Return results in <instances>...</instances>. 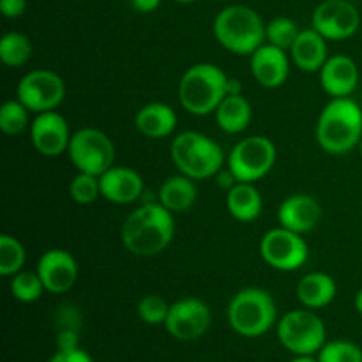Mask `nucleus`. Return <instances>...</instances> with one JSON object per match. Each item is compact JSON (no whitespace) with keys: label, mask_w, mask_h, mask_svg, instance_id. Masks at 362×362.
<instances>
[{"label":"nucleus","mask_w":362,"mask_h":362,"mask_svg":"<svg viewBox=\"0 0 362 362\" xmlns=\"http://www.w3.org/2000/svg\"><path fill=\"white\" fill-rule=\"evenodd\" d=\"M172 214L156 202L131 212L120 230L124 247L136 257H154L165 251L175 233Z\"/></svg>","instance_id":"obj_1"},{"label":"nucleus","mask_w":362,"mask_h":362,"mask_svg":"<svg viewBox=\"0 0 362 362\" xmlns=\"http://www.w3.org/2000/svg\"><path fill=\"white\" fill-rule=\"evenodd\" d=\"M317 140L329 154H349L362 140L361 106L350 98H332L318 117Z\"/></svg>","instance_id":"obj_2"},{"label":"nucleus","mask_w":362,"mask_h":362,"mask_svg":"<svg viewBox=\"0 0 362 362\" xmlns=\"http://www.w3.org/2000/svg\"><path fill=\"white\" fill-rule=\"evenodd\" d=\"M228 76L221 67L202 62L191 66L179 83L180 105L191 115L204 117L216 112L226 95Z\"/></svg>","instance_id":"obj_3"},{"label":"nucleus","mask_w":362,"mask_h":362,"mask_svg":"<svg viewBox=\"0 0 362 362\" xmlns=\"http://www.w3.org/2000/svg\"><path fill=\"white\" fill-rule=\"evenodd\" d=\"M214 35L228 52L253 55L265 41V23L251 7L228 6L216 16Z\"/></svg>","instance_id":"obj_4"},{"label":"nucleus","mask_w":362,"mask_h":362,"mask_svg":"<svg viewBox=\"0 0 362 362\" xmlns=\"http://www.w3.org/2000/svg\"><path fill=\"white\" fill-rule=\"evenodd\" d=\"M170 154L179 172L193 180L216 175L225 163L223 148L198 131H184L173 138Z\"/></svg>","instance_id":"obj_5"},{"label":"nucleus","mask_w":362,"mask_h":362,"mask_svg":"<svg viewBox=\"0 0 362 362\" xmlns=\"http://www.w3.org/2000/svg\"><path fill=\"white\" fill-rule=\"evenodd\" d=\"M278 310L269 292L262 288H244L233 296L228 306V322L244 338L264 336L274 325Z\"/></svg>","instance_id":"obj_6"},{"label":"nucleus","mask_w":362,"mask_h":362,"mask_svg":"<svg viewBox=\"0 0 362 362\" xmlns=\"http://www.w3.org/2000/svg\"><path fill=\"white\" fill-rule=\"evenodd\" d=\"M278 338L296 356H313L325 345V325L311 310H293L279 320Z\"/></svg>","instance_id":"obj_7"},{"label":"nucleus","mask_w":362,"mask_h":362,"mask_svg":"<svg viewBox=\"0 0 362 362\" xmlns=\"http://www.w3.org/2000/svg\"><path fill=\"white\" fill-rule=\"evenodd\" d=\"M67 154L78 172L98 177L112 168L115 161V147L112 140L94 127H83L73 133Z\"/></svg>","instance_id":"obj_8"},{"label":"nucleus","mask_w":362,"mask_h":362,"mask_svg":"<svg viewBox=\"0 0 362 362\" xmlns=\"http://www.w3.org/2000/svg\"><path fill=\"white\" fill-rule=\"evenodd\" d=\"M274 163V144L260 134L240 140L228 156V170L237 182H257L271 172Z\"/></svg>","instance_id":"obj_9"},{"label":"nucleus","mask_w":362,"mask_h":362,"mask_svg":"<svg viewBox=\"0 0 362 362\" xmlns=\"http://www.w3.org/2000/svg\"><path fill=\"white\" fill-rule=\"evenodd\" d=\"M260 255L269 267L292 272L303 267L310 257V247L300 233L283 226L269 230L260 240Z\"/></svg>","instance_id":"obj_10"},{"label":"nucleus","mask_w":362,"mask_h":362,"mask_svg":"<svg viewBox=\"0 0 362 362\" xmlns=\"http://www.w3.org/2000/svg\"><path fill=\"white\" fill-rule=\"evenodd\" d=\"M18 99L30 112L42 113L55 110L66 95V83L49 69H35L25 74L18 83Z\"/></svg>","instance_id":"obj_11"},{"label":"nucleus","mask_w":362,"mask_h":362,"mask_svg":"<svg viewBox=\"0 0 362 362\" xmlns=\"http://www.w3.org/2000/svg\"><path fill=\"white\" fill-rule=\"evenodd\" d=\"M313 28L331 41L349 39L359 30L361 14L349 0H324L311 18Z\"/></svg>","instance_id":"obj_12"},{"label":"nucleus","mask_w":362,"mask_h":362,"mask_svg":"<svg viewBox=\"0 0 362 362\" xmlns=\"http://www.w3.org/2000/svg\"><path fill=\"white\" fill-rule=\"evenodd\" d=\"M212 322L207 304L194 297H186L170 306L165 327L170 334L180 341H193L209 331Z\"/></svg>","instance_id":"obj_13"},{"label":"nucleus","mask_w":362,"mask_h":362,"mask_svg":"<svg viewBox=\"0 0 362 362\" xmlns=\"http://www.w3.org/2000/svg\"><path fill=\"white\" fill-rule=\"evenodd\" d=\"M73 134L69 133L66 119L55 110L37 113L30 124V140L35 151L46 158H57L69 148Z\"/></svg>","instance_id":"obj_14"},{"label":"nucleus","mask_w":362,"mask_h":362,"mask_svg":"<svg viewBox=\"0 0 362 362\" xmlns=\"http://www.w3.org/2000/svg\"><path fill=\"white\" fill-rule=\"evenodd\" d=\"M37 274L49 293H66L78 279L76 260L66 250H48L37 264Z\"/></svg>","instance_id":"obj_15"},{"label":"nucleus","mask_w":362,"mask_h":362,"mask_svg":"<svg viewBox=\"0 0 362 362\" xmlns=\"http://www.w3.org/2000/svg\"><path fill=\"white\" fill-rule=\"evenodd\" d=\"M322 218V207L310 194H292L285 198L278 209V221L283 228L297 233H308L318 225Z\"/></svg>","instance_id":"obj_16"},{"label":"nucleus","mask_w":362,"mask_h":362,"mask_svg":"<svg viewBox=\"0 0 362 362\" xmlns=\"http://www.w3.org/2000/svg\"><path fill=\"white\" fill-rule=\"evenodd\" d=\"M101 197L113 204H133L144 193V179L127 166H112L99 177Z\"/></svg>","instance_id":"obj_17"},{"label":"nucleus","mask_w":362,"mask_h":362,"mask_svg":"<svg viewBox=\"0 0 362 362\" xmlns=\"http://www.w3.org/2000/svg\"><path fill=\"white\" fill-rule=\"evenodd\" d=\"M290 73L288 57L285 49L272 45H262L251 55V74L265 88H278L286 81Z\"/></svg>","instance_id":"obj_18"},{"label":"nucleus","mask_w":362,"mask_h":362,"mask_svg":"<svg viewBox=\"0 0 362 362\" xmlns=\"http://www.w3.org/2000/svg\"><path fill=\"white\" fill-rule=\"evenodd\" d=\"M320 83L332 98H349L359 83L357 64L346 55L329 57L320 69Z\"/></svg>","instance_id":"obj_19"},{"label":"nucleus","mask_w":362,"mask_h":362,"mask_svg":"<svg viewBox=\"0 0 362 362\" xmlns=\"http://www.w3.org/2000/svg\"><path fill=\"white\" fill-rule=\"evenodd\" d=\"M327 39L322 34H318L315 28H308V30H300L297 35L296 42L290 48V55L296 66L300 71L306 73H315L320 71L322 66L327 62Z\"/></svg>","instance_id":"obj_20"},{"label":"nucleus","mask_w":362,"mask_h":362,"mask_svg":"<svg viewBox=\"0 0 362 362\" xmlns=\"http://www.w3.org/2000/svg\"><path fill=\"white\" fill-rule=\"evenodd\" d=\"M134 126L147 138H166L177 127V115L172 106L165 103H151L138 110L134 115Z\"/></svg>","instance_id":"obj_21"},{"label":"nucleus","mask_w":362,"mask_h":362,"mask_svg":"<svg viewBox=\"0 0 362 362\" xmlns=\"http://www.w3.org/2000/svg\"><path fill=\"white\" fill-rule=\"evenodd\" d=\"M264 200L253 182H237L226 194V209L240 223L255 221L262 214Z\"/></svg>","instance_id":"obj_22"},{"label":"nucleus","mask_w":362,"mask_h":362,"mask_svg":"<svg viewBox=\"0 0 362 362\" xmlns=\"http://www.w3.org/2000/svg\"><path fill=\"white\" fill-rule=\"evenodd\" d=\"M336 297V281L325 272H311L297 283V299L310 310L331 304Z\"/></svg>","instance_id":"obj_23"},{"label":"nucleus","mask_w":362,"mask_h":362,"mask_svg":"<svg viewBox=\"0 0 362 362\" xmlns=\"http://www.w3.org/2000/svg\"><path fill=\"white\" fill-rule=\"evenodd\" d=\"M197 186L194 180L186 175H175L166 179L159 187V204L170 212L189 211L197 202Z\"/></svg>","instance_id":"obj_24"},{"label":"nucleus","mask_w":362,"mask_h":362,"mask_svg":"<svg viewBox=\"0 0 362 362\" xmlns=\"http://www.w3.org/2000/svg\"><path fill=\"white\" fill-rule=\"evenodd\" d=\"M214 113L218 126L228 134H237L246 129L253 117L250 101L243 94L225 95Z\"/></svg>","instance_id":"obj_25"},{"label":"nucleus","mask_w":362,"mask_h":362,"mask_svg":"<svg viewBox=\"0 0 362 362\" xmlns=\"http://www.w3.org/2000/svg\"><path fill=\"white\" fill-rule=\"evenodd\" d=\"M32 57V42L21 32H7L0 39V60L9 67H21Z\"/></svg>","instance_id":"obj_26"},{"label":"nucleus","mask_w":362,"mask_h":362,"mask_svg":"<svg viewBox=\"0 0 362 362\" xmlns=\"http://www.w3.org/2000/svg\"><path fill=\"white\" fill-rule=\"evenodd\" d=\"M299 34V27H297V23L292 18L278 16L265 25V41L269 45L285 49V52L292 48Z\"/></svg>","instance_id":"obj_27"},{"label":"nucleus","mask_w":362,"mask_h":362,"mask_svg":"<svg viewBox=\"0 0 362 362\" xmlns=\"http://www.w3.org/2000/svg\"><path fill=\"white\" fill-rule=\"evenodd\" d=\"M25 265V247L16 237L0 235V274L14 276Z\"/></svg>","instance_id":"obj_28"},{"label":"nucleus","mask_w":362,"mask_h":362,"mask_svg":"<svg viewBox=\"0 0 362 362\" xmlns=\"http://www.w3.org/2000/svg\"><path fill=\"white\" fill-rule=\"evenodd\" d=\"M28 112L30 110L20 101V99H11L4 103L0 108V129L4 134L16 136L23 133L28 127Z\"/></svg>","instance_id":"obj_29"},{"label":"nucleus","mask_w":362,"mask_h":362,"mask_svg":"<svg viewBox=\"0 0 362 362\" xmlns=\"http://www.w3.org/2000/svg\"><path fill=\"white\" fill-rule=\"evenodd\" d=\"M45 292L41 278L37 272H18L11 279V293L20 303H34Z\"/></svg>","instance_id":"obj_30"},{"label":"nucleus","mask_w":362,"mask_h":362,"mask_svg":"<svg viewBox=\"0 0 362 362\" xmlns=\"http://www.w3.org/2000/svg\"><path fill=\"white\" fill-rule=\"evenodd\" d=\"M69 194L76 204L87 205L98 200L101 194V186H99V177L90 175V173L80 172L69 184Z\"/></svg>","instance_id":"obj_31"},{"label":"nucleus","mask_w":362,"mask_h":362,"mask_svg":"<svg viewBox=\"0 0 362 362\" xmlns=\"http://www.w3.org/2000/svg\"><path fill=\"white\" fill-rule=\"evenodd\" d=\"M318 362H362V350L352 341H331L322 346Z\"/></svg>","instance_id":"obj_32"},{"label":"nucleus","mask_w":362,"mask_h":362,"mask_svg":"<svg viewBox=\"0 0 362 362\" xmlns=\"http://www.w3.org/2000/svg\"><path fill=\"white\" fill-rule=\"evenodd\" d=\"M170 306L163 297L154 296H145L144 299L138 303V317L148 325H161L166 322L168 317Z\"/></svg>","instance_id":"obj_33"},{"label":"nucleus","mask_w":362,"mask_h":362,"mask_svg":"<svg viewBox=\"0 0 362 362\" xmlns=\"http://www.w3.org/2000/svg\"><path fill=\"white\" fill-rule=\"evenodd\" d=\"M48 362H94L85 350L71 349V350H59L55 356Z\"/></svg>","instance_id":"obj_34"},{"label":"nucleus","mask_w":362,"mask_h":362,"mask_svg":"<svg viewBox=\"0 0 362 362\" xmlns=\"http://www.w3.org/2000/svg\"><path fill=\"white\" fill-rule=\"evenodd\" d=\"M27 9V0H0V11L6 18H20Z\"/></svg>","instance_id":"obj_35"},{"label":"nucleus","mask_w":362,"mask_h":362,"mask_svg":"<svg viewBox=\"0 0 362 362\" xmlns=\"http://www.w3.org/2000/svg\"><path fill=\"white\" fill-rule=\"evenodd\" d=\"M161 4V0H131V6L138 11V13H152Z\"/></svg>","instance_id":"obj_36"},{"label":"nucleus","mask_w":362,"mask_h":362,"mask_svg":"<svg viewBox=\"0 0 362 362\" xmlns=\"http://www.w3.org/2000/svg\"><path fill=\"white\" fill-rule=\"evenodd\" d=\"M240 90H243V87H240L239 81L233 80V78H228V83H226V95H237L240 94Z\"/></svg>","instance_id":"obj_37"},{"label":"nucleus","mask_w":362,"mask_h":362,"mask_svg":"<svg viewBox=\"0 0 362 362\" xmlns=\"http://www.w3.org/2000/svg\"><path fill=\"white\" fill-rule=\"evenodd\" d=\"M356 310L362 315V288L357 292V296H356Z\"/></svg>","instance_id":"obj_38"},{"label":"nucleus","mask_w":362,"mask_h":362,"mask_svg":"<svg viewBox=\"0 0 362 362\" xmlns=\"http://www.w3.org/2000/svg\"><path fill=\"white\" fill-rule=\"evenodd\" d=\"M290 362H318V361H315L311 356H299V357H296V359H292Z\"/></svg>","instance_id":"obj_39"},{"label":"nucleus","mask_w":362,"mask_h":362,"mask_svg":"<svg viewBox=\"0 0 362 362\" xmlns=\"http://www.w3.org/2000/svg\"><path fill=\"white\" fill-rule=\"evenodd\" d=\"M177 4H191V2H197V0H173Z\"/></svg>","instance_id":"obj_40"},{"label":"nucleus","mask_w":362,"mask_h":362,"mask_svg":"<svg viewBox=\"0 0 362 362\" xmlns=\"http://www.w3.org/2000/svg\"><path fill=\"white\" fill-rule=\"evenodd\" d=\"M359 151H361V156H362V140H361V144H359Z\"/></svg>","instance_id":"obj_41"}]
</instances>
